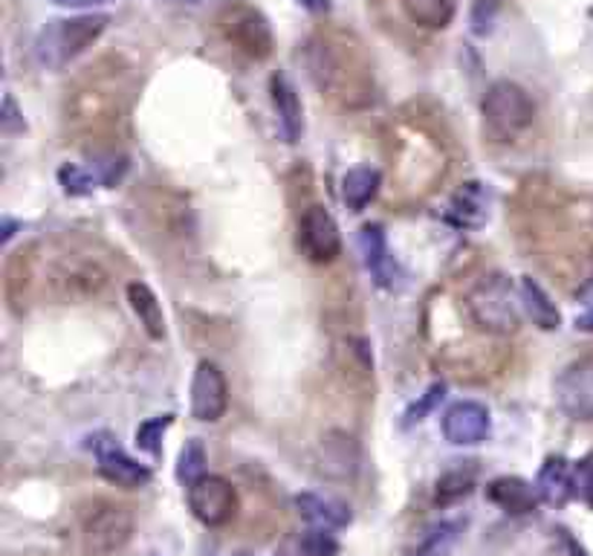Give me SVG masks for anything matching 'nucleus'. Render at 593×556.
Here are the masks:
<instances>
[{
  "instance_id": "ea45409f",
  "label": "nucleus",
  "mask_w": 593,
  "mask_h": 556,
  "mask_svg": "<svg viewBox=\"0 0 593 556\" xmlns=\"http://www.w3.org/2000/svg\"><path fill=\"white\" fill-rule=\"evenodd\" d=\"M15 226L18 223L12 218H3V244H9V238L15 235Z\"/></svg>"
},
{
  "instance_id": "4468645a",
  "label": "nucleus",
  "mask_w": 593,
  "mask_h": 556,
  "mask_svg": "<svg viewBox=\"0 0 593 556\" xmlns=\"http://www.w3.org/2000/svg\"><path fill=\"white\" fill-rule=\"evenodd\" d=\"M269 93H272V108L278 113V125H281L287 140L290 143L301 140V134H304V108H301L299 90L290 81V76L287 73H276L269 79Z\"/></svg>"
},
{
  "instance_id": "c756f323",
  "label": "nucleus",
  "mask_w": 593,
  "mask_h": 556,
  "mask_svg": "<svg viewBox=\"0 0 593 556\" xmlns=\"http://www.w3.org/2000/svg\"><path fill=\"white\" fill-rule=\"evenodd\" d=\"M301 556H339V540L327 527H310L301 536Z\"/></svg>"
},
{
  "instance_id": "2f4dec72",
  "label": "nucleus",
  "mask_w": 593,
  "mask_h": 556,
  "mask_svg": "<svg viewBox=\"0 0 593 556\" xmlns=\"http://www.w3.org/2000/svg\"><path fill=\"white\" fill-rule=\"evenodd\" d=\"M499 12L501 0H474L472 18H469L474 35H486V32H492V26L499 21Z\"/></svg>"
},
{
  "instance_id": "4c0bfd02",
  "label": "nucleus",
  "mask_w": 593,
  "mask_h": 556,
  "mask_svg": "<svg viewBox=\"0 0 593 556\" xmlns=\"http://www.w3.org/2000/svg\"><path fill=\"white\" fill-rule=\"evenodd\" d=\"M299 3L304 9H310V12H327V9H331L327 0H299Z\"/></svg>"
},
{
  "instance_id": "a211bd4d",
  "label": "nucleus",
  "mask_w": 593,
  "mask_h": 556,
  "mask_svg": "<svg viewBox=\"0 0 593 556\" xmlns=\"http://www.w3.org/2000/svg\"><path fill=\"white\" fill-rule=\"evenodd\" d=\"M295 508H299L301 519L310 527H327V531H342L350 525V508L336 499L318 493H299L295 496Z\"/></svg>"
},
{
  "instance_id": "9d476101",
  "label": "nucleus",
  "mask_w": 593,
  "mask_h": 556,
  "mask_svg": "<svg viewBox=\"0 0 593 556\" xmlns=\"http://www.w3.org/2000/svg\"><path fill=\"white\" fill-rule=\"evenodd\" d=\"M299 244L301 253L313 264H331L342 255V232L336 218L325 207H307L299 221Z\"/></svg>"
},
{
  "instance_id": "72a5a7b5",
  "label": "nucleus",
  "mask_w": 593,
  "mask_h": 556,
  "mask_svg": "<svg viewBox=\"0 0 593 556\" xmlns=\"http://www.w3.org/2000/svg\"><path fill=\"white\" fill-rule=\"evenodd\" d=\"M0 125H3V134H21V131H26L24 116H21L15 99L9 93L3 96V116H0Z\"/></svg>"
},
{
  "instance_id": "6e6552de",
  "label": "nucleus",
  "mask_w": 593,
  "mask_h": 556,
  "mask_svg": "<svg viewBox=\"0 0 593 556\" xmlns=\"http://www.w3.org/2000/svg\"><path fill=\"white\" fill-rule=\"evenodd\" d=\"M186 501H189L191 516L206 527L230 525L237 513V490L232 481L212 472L186 487Z\"/></svg>"
},
{
  "instance_id": "f3484780",
  "label": "nucleus",
  "mask_w": 593,
  "mask_h": 556,
  "mask_svg": "<svg viewBox=\"0 0 593 556\" xmlns=\"http://www.w3.org/2000/svg\"><path fill=\"white\" fill-rule=\"evenodd\" d=\"M486 499H490L492 504H499L504 513L524 516V513L536 510L541 496H538V487L530 485V481H524V478L501 476L486 485Z\"/></svg>"
},
{
  "instance_id": "a878e982",
  "label": "nucleus",
  "mask_w": 593,
  "mask_h": 556,
  "mask_svg": "<svg viewBox=\"0 0 593 556\" xmlns=\"http://www.w3.org/2000/svg\"><path fill=\"white\" fill-rule=\"evenodd\" d=\"M472 487H474V469L472 467L449 469V472H446V476L437 481L435 504L446 508V504H455V501L467 499V496L472 493Z\"/></svg>"
},
{
  "instance_id": "6ab92c4d",
  "label": "nucleus",
  "mask_w": 593,
  "mask_h": 556,
  "mask_svg": "<svg viewBox=\"0 0 593 556\" xmlns=\"http://www.w3.org/2000/svg\"><path fill=\"white\" fill-rule=\"evenodd\" d=\"M125 293L127 304L134 310V316L139 319L145 334H148L150 340H163V336H166V313H163V304H159L157 293H154L145 281H131Z\"/></svg>"
},
{
  "instance_id": "e433bc0d",
  "label": "nucleus",
  "mask_w": 593,
  "mask_h": 556,
  "mask_svg": "<svg viewBox=\"0 0 593 556\" xmlns=\"http://www.w3.org/2000/svg\"><path fill=\"white\" fill-rule=\"evenodd\" d=\"M577 331H582V334H593V304L585 310V313H579L577 316Z\"/></svg>"
},
{
  "instance_id": "58836bf2",
  "label": "nucleus",
  "mask_w": 593,
  "mask_h": 556,
  "mask_svg": "<svg viewBox=\"0 0 593 556\" xmlns=\"http://www.w3.org/2000/svg\"><path fill=\"white\" fill-rule=\"evenodd\" d=\"M577 299L579 302H593V276L588 278L585 285L579 287V293H577Z\"/></svg>"
},
{
  "instance_id": "a19ab883",
  "label": "nucleus",
  "mask_w": 593,
  "mask_h": 556,
  "mask_svg": "<svg viewBox=\"0 0 593 556\" xmlns=\"http://www.w3.org/2000/svg\"><path fill=\"white\" fill-rule=\"evenodd\" d=\"M177 3H200V0H177Z\"/></svg>"
},
{
  "instance_id": "aec40b11",
  "label": "nucleus",
  "mask_w": 593,
  "mask_h": 556,
  "mask_svg": "<svg viewBox=\"0 0 593 556\" xmlns=\"http://www.w3.org/2000/svg\"><path fill=\"white\" fill-rule=\"evenodd\" d=\"M382 175L371 166H356L342 177V200L350 212H362L377 194H380Z\"/></svg>"
},
{
  "instance_id": "7c9ffc66",
  "label": "nucleus",
  "mask_w": 593,
  "mask_h": 556,
  "mask_svg": "<svg viewBox=\"0 0 593 556\" xmlns=\"http://www.w3.org/2000/svg\"><path fill=\"white\" fill-rule=\"evenodd\" d=\"M90 171L96 175L99 186H116L127 171V159L122 154H102V157L93 159Z\"/></svg>"
},
{
  "instance_id": "39448f33",
  "label": "nucleus",
  "mask_w": 593,
  "mask_h": 556,
  "mask_svg": "<svg viewBox=\"0 0 593 556\" xmlns=\"http://www.w3.org/2000/svg\"><path fill=\"white\" fill-rule=\"evenodd\" d=\"M108 285V270L85 253H61L47 267V287L58 302H93Z\"/></svg>"
},
{
  "instance_id": "dca6fc26",
  "label": "nucleus",
  "mask_w": 593,
  "mask_h": 556,
  "mask_svg": "<svg viewBox=\"0 0 593 556\" xmlns=\"http://www.w3.org/2000/svg\"><path fill=\"white\" fill-rule=\"evenodd\" d=\"M359 249H362V262L373 276V281L380 287H394L396 264L391 258V249H388L385 232H382L380 223L362 226V232H359Z\"/></svg>"
},
{
  "instance_id": "f03ea898",
  "label": "nucleus",
  "mask_w": 593,
  "mask_h": 556,
  "mask_svg": "<svg viewBox=\"0 0 593 556\" xmlns=\"http://www.w3.org/2000/svg\"><path fill=\"white\" fill-rule=\"evenodd\" d=\"M111 24V15H76V18H53L41 26L32 44V58L44 70H64L67 64L90 49L102 32Z\"/></svg>"
},
{
  "instance_id": "c85d7f7f",
  "label": "nucleus",
  "mask_w": 593,
  "mask_h": 556,
  "mask_svg": "<svg viewBox=\"0 0 593 556\" xmlns=\"http://www.w3.org/2000/svg\"><path fill=\"white\" fill-rule=\"evenodd\" d=\"M171 423H175L171 414H159V418H150V421L139 423V426H136V446H139L143 453L159 458V453H163V435H166Z\"/></svg>"
},
{
  "instance_id": "473e14b6",
  "label": "nucleus",
  "mask_w": 593,
  "mask_h": 556,
  "mask_svg": "<svg viewBox=\"0 0 593 556\" xmlns=\"http://www.w3.org/2000/svg\"><path fill=\"white\" fill-rule=\"evenodd\" d=\"M444 391H446L444 382H435V386H428L426 394H423V398H419L417 403H414L412 409H409V412H405L403 426H414V423L426 421V414L432 412V409H435V405L440 403V400H444Z\"/></svg>"
},
{
  "instance_id": "b1692460",
  "label": "nucleus",
  "mask_w": 593,
  "mask_h": 556,
  "mask_svg": "<svg viewBox=\"0 0 593 556\" xmlns=\"http://www.w3.org/2000/svg\"><path fill=\"white\" fill-rule=\"evenodd\" d=\"M463 525L460 522H437L423 533V540L417 542V548L412 556H449L460 540Z\"/></svg>"
},
{
  "instance_id": "2eb2a0df",
  "label": "nucleus",
  "mask_w": 593,
  "mask_h": 556,
  "mask_svg": "<svg viewBox=\"0 0 593 556\" xmlns=\"http://www.w3.org/2000/svg\"><path fill=\"white\" fill-rule=\"evenodd\" d=\"M536 487L541 501L553 504V508H562V504H568L577 496V467L568 458H562V455L547 458L545 467L538 469Z\"/></svg>"
},
{
  "instance_id": "c9c22d12",
  "label": "nucleus",
  "mask_w": 593,
  "mask_h": 556,
  "mask_svg": "<svg viewBox=\"0 0 593 556\" xmlns=\"http://www.w3.org/2000/svg\"><path fill=\"white\" fill-rule=\"evenodd\" d=\"M61 9H93V7H104V3H113V0H49Z\"/></svg>"
},
{
  "instance_id": "ddd939ff",
  "label": "nucleus",
  "mask_w": 593,
  "mask_h": 556,
  "mask_svg": "<svg viewBox=\"0 0 593 556\" xmlns=\"http://www.w3.org/2000/svg\"><path fill=\"white\" fill-rule=\"evenodd\" d=\"M492 432L490 409L478 400H458L444 414V437L455 446H478Z\"/></svg>"
},
{
  "instance_id": "9b49d317",
  "label": "nucleus",
  "mask_w": 593,
  "mask_h": 556,
  "mask_svg": "<svg viewBox=\"0 0 593 556\" xmlns=\"http://www.w3.org/2000/svg\"><path fill=\"white\" fill-rule=\"evenodd\" d=\"M556 403L570 421H593V357L573 359L556 377Z\"/></svg>"
},
{
  "instance_id": "423d86ee",
  "label": "nucleus",
  "mask_w": 593,
  "mask_h": 556,
  "mask_svg": "<svg viewBox=\"0 0 593 556\" xmlns=\"http://www.w3.org/2000/svg\"><path fill=\"white\" fill-rule=\"evenodd\" d=\"M217 30L226 44H232L237 53H244L253 62H264L272 56V47H276L272 26L261 9L246 0H232L217 12Z\"/></svg>"
},
{
  "instance_id": "79ce46f5",
  "label": "nucleus",
  "mask_w": 593,
  "mask_h": 556,
  "mask_svg": "<svg viewBox=\"0 0 593 556\" xmlns=\"http://www.w3.org/2000/svg\"><path fill=\"white\" fill-rule=\"evenodd\" d=\"M232 556H253V554H246V551H237V554H232Z\"/></svg>"
},
{
  "instance_id": "f257e3e1",
  "label": "nucleus",
  "mask_w": 593,
  "mask_h": 556,
  "mask_svg": "<svg viewBox=\"0 0 593 556\" xmlns=\"http://www.w3.org/2000/svg\"><path fill=\"white\" fill-rule=\"evenodd\" d=\"M307 67L316 88L342 108H365L373 102L371 62L362 44L345 32H318L307 44Z\"/></svg>"
},
{
  "instance_id": "20e7f679",
  "label": "nucleus",
  "mask_w": 593,
  "mask_h": 556,
  "mask_svg": "<svg viewBox=\"0 0 593 556\" xmlns=\"http://www.w3.org/2000/svg\"><path fill=\"white\" fill-rule=\"evenodd\" d=\"M483 122L499 140H515L536 122V99L518 81H492L481 99Z\"/></svg>"
},
{
  "instance_id": "0eeeda50",
  "label": "nucleus",
  "mask_w": 593,
  "mask_h": 556,
  "mask_svg": "<svg viewBox=\"0 0 593 556\" xmlns=\"http://www.w3.org/2000/svg\"><path fill=\"white\" fill-rule=\"evenodd\" d=\"M85 536V551L90 556H113L134 540V513L125 504L102 501L85 519L81 527Z\"/></svg>"
},
{
  "instance_id": "7ed1b4c3",
  "label": "nucleus",
  "mask_w": 593,
  "mask_h": 556,
  "mask_svg": "<svg viewBox=\"0 0 593 556\" xmlns=\"http://www.w3.org/2000/svg\"><path fill=\"white\" fill-rule=\"evenodd\" d=\"M463 304L472 325L481 327L483 334L510 336L522 325V290H515L513 281L501 273L478 278Z\"/></svg>"
},
{
  "instance_id": "bb28decb",
  "label": "nucleus",
  "mask_w": 593,
  "mask_h": 556,
  "mask_svg": "<svg viewBox=\"0 0 593 556\" xmlns=\"http://www.w3.org/2000/svg\"><path fill=\"white\" fill-rule=\"evenodd\" d=\"M203 476H206V449H203L198 437H191L189 444L180 449V458H177V478L189 487Z\"/></svg>"
},
{
  "instance_id": "412c9836",
  "label": "nucleus",
  "mask_w": 593,
  "mask_h": 556,
  "mask_svg": "<svg viewBox=\"0 0 593 556\" xmlns=\"http://www.w3.org/2000/svg\"><path fill=\"white\" fill-rule=\"evenodd\" d=\"M522 304L527 310V316L533 319V325H538L541 331H556L562 325V313L553 304V299L547 296V290L538 281H533L530 276L522 278Z\"/></svg>"
},
{
  "instance_id": "4be33fe9",
  "label": "nucleus",
  "mask_w": 593,
  "mask_h": 556,
  "mask_svg": "<svg viewBox=\"0 0 593 556\" xmlns=\"http://www.w3.org/2000/svg\"><path fill=\"white\" fill-rule=\"evenodd\" d=\"M409 21L423 30H446L458 15V0H400Z\"/></svg>"
},
{
  "instance_id": "f704fd0d",
  "label": "nucleus",
  "mask_w": 593,
  "mask_h": 556,
  "mask_svg": "<svg viewBox=\"0 0 593 556\" xmlns=\"http://www.w3.org/2000/svg\"><path fill=\"white\" fill-rule=\"evenodd\" d=\"M577 493L593 508V455L577 467Z\"/></svg>"
},
{
  "instance_id": "cd10ccee",
  "label": "nucleus",
  "mask_w": 593,
  "mask_h": 556,
  "mask_svg": "<svg viewBox=\"0 0 593 556\" xmlns=\"http://www.w3.org/2000/svg\"><path fill=\"white\" fill-rule=\"evenodd\" d=\"M58 184H61L64 194H70V198H85V194H93L99 180H96V175L90 168L76 166V163H64V166L58 168Z\"/></svg>"
},
{
  "instance_id": "5701e85b",
  "label": "nucleus",
  "mask_w": 593,
  "mask_h": 556,
  "mask_svg": "<svg viewBox=\"0 0 593 556\" xmlns=\"http://www.w3.org/2000/svg\"><path fill=\"white\" fill-rule=\"evenodd\" d=\"M449 221L455 226H481L486 221V191L481 184H467L463 189L455 191L449 203Z\"/></svg>"
},
{
  "instance_id": "393cba45",
  "label": "nucleus",
  "mask_w": 593,
  "mask_h": 556,
  "mask_svg": "<svg viewBox=\"0 0 593 556\" xmlns=\"http://www.w3.org/2000/svg\"><path fill=\"white\" fill-rule=\"evenodd\" d=\"M322 469H327L333 476V467H342V478L345 476H354V469H356V462H359V455H356V444H354V437L348 435H327V441L322 444Z\"/></svg>"
},
{
  "instance_id": "f8f14e48",
  "label": "nucleus",
  "mask_w": 593,
  "mask_h": 556,
  "mask_svg": "<svg viewBox=\"0 0 593 556\" xmlns=\"http://www.w3.org/2000/svg\"><path fill=\"white\" fill-rule=\"evenodd\" d=\"M226 409H230V382L217 363L200 359L191 380V418L200 423H217Z\"/></svg>"
},
{
  "instance_id": "1a4fd4ad",
  "label": "nucleus",
  "mask_w": 593,
  "mask_h": 556,
  "mask_svg": "<svg viewBox=\"0 0 593 556\" xmlns=\"http://www.w3.org/2000/svg\"><path fill=\"white\" fill-rule=\"evenodd\" d=\"M88 449L96 455V469L108 478L111 485L127 487V490H139L150 481V469L139 464L125 446L119 444L111 432H96L88 437Z\"/></svg>"
}]
</instances>
